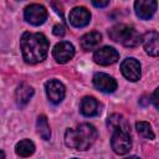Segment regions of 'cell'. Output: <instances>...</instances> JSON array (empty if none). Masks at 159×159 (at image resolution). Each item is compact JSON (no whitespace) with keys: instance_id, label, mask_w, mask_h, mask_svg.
<instances>
[{"instance_id":"1","label":"cell","mask_w":159,"mask_h":159,"mask_svg":"<svg viewBox=\"0 0 159 159\" xmlns=\"http://www.w3.org/2000/svg\"><path fill=\"white\" fill-rule=\"evenodd\" d=\"M48 47L50 42L41 32H24L20 39L22 58L30 65L42 62L47 57Z\"/></svg>"},{"instance_id":"2","label":"cell","mask_w":159,"mask_h":159,"mask_svg":"<svg viewBox=\"0 0 159 159\" xmlns=\"http://www.w3.org/2000/svg\"><path fill=\"white\" fill-rule=\"evenodd\" d=\"M98 138L97 129L89 123L78 124L75 128H68L65 133V144L76 150H88Z\"/></svg>"},{"instance_id":"3","label":"cell","mask_w":159,"mask_h":159,"mask_svg":"<svg viewBox=\"0 0 159 159\" xmlns=\"http://www.w3.org/2000/svg\"><path fill=\"white\" fill-rule=\"evenodd\" d=\"M111 40L122 43L125 47H135L142 42V35L133 27L125 24H118L108 30Z\"/></svg>"},{"instance_id":"4","label":"cell","mask_w":159,"mask_h":159,"mask_svg":"<svg viewBox=\"0 0 159 159\" xmlns=\"http://www.w3.org/2000/svg\"><path fill=\"white\" fill-rule=\"evenodd\" d=\"M111 147L113 152L118 155L127 154L132 148V138L129 130L125 129H112V138H111Z\"/></svg>"},{"instance_id":"5","label":"cell","mask_w":159,"mask_h":159,"mask_svg":"<svg viewBox=\"0 0 159 159\" xmlns=\"http://www.w3.org/2000/svg\"><path fill=\"white\" fill-rule=\"evenodd\" d=\"M24 17L29 24H31L34 26H40L47 19V10H46V7L43 5L31 4V5L25 7Z\"/></svg>"},{"instance_id":"6","label":"cell","mask_w":159,"mask_h":159,"mask_svg":"<svg viewBox=\"0 0 159 159\" xmlns=\"http://www.w3.org/2000/svg\"><path fill=\"white\" fill-rule=\"evenodd\" d=\"M45 91H46V96H47L48 101L53 104L61 103L66 94V88H65L63 83L56 78L48 80L45 83Z\"/></svg>"},{"instance_id":"7","label":"cell","mask_w":159,"mask_h":159,"mask_svg":"<svg viewBox=\"0 0 159 159\" xmlns=\"http://www.w3.org/2000/svg\"><path fill=\"white\" fill-rule=\"evenodd\" d=\"M119 53L114 47L111 46H104L101 48H97L93 53V60L97 65L101 66H109L113 65L118 61Z\"/></svg>"},{"instance_id":"8","label":"cell","mask_w":159,"mask_h":159,"mask_svg":"<svg viewBox=\"0 0 159 159\" xmlns=\"http://www.w3.org/2000/svg\"><path fill=\"white\" fill-rule=\"evenodd\" d=\"M120 71L122 75L132 82H137L140 78L142 75V67L138 60L133 58V57H128L125 60H123V62L120 63Z\"/></svg>"},{"instance_id":"9","label":"cell","mask_w":159,"mask_h":159,"mask_svg":"<svg viewBox=\"0 0 159 159\" xmlns=\"http://www.w3.org/2000/svg\"><path fill=\"white\" fill-rule=\"evenodd\" d=\"M68 20H70V24L73 27L81 29V27H84V26H87L89 24L91 12L84 6H76L70 11Z\"/></svg>"},{"instance_id":"10","label":"cell","mask_w":159,"mask_h":159,"mask_svg":"<svg viewBox=\"0 0 159 159\" xmlns=\"http://www.w3.org/2000/svg\"><path fill=\"white\" fill-rule=\"evenodd\" d=\"M52 53L58 63H67L75 56V47L68 41H60L55 45Z\"/></svg>"},{"instance_id":"11","label":"cell","mask_w":159,"mask_h":159,"mask_svg":"<svg viewBox=\"0 0 159 159\" xmlns=\"http://www.w3.org/2000/svg\"><path fill=\"white\" fill-rule=\"evenodd\" d=\"M93 86L103 93H113L117 89V81L103 72H97L93 76Z\"/></svg>"},{"instance_id":"12","label":"cell","mask_w":159,"mask_h":159,"mask_svg":"<svg viewBox=\"0 0 159 159\" xmlns=\"http://www.w3.org/2000/svg\"><path fill=\"white\" fill-rule=\"evenodd\" d=\"M157 1H150V0H138L134 2V10L135 15L142 19V20H149L153 17L157 10Z\"/></svg>"},{"instance_id":"13","label":"cell","mask_w":159,"mask_h":159,"mask_svg":"<svg viewBox=\"0 0 159 159\" xmlns=\"http://www.w3.org/2000/svg\"><path fill=\"white\" fill-rule=\"evenodd\" d=\"M142 41H143L145 52L149 56L157 57L159 53V35H158V32L154 30L145 32L144 36H142Z\"/></svg>"},{"instance_id":"14","label":"cell","mask_w":159,"mask_h":159,"mask_svg":"<svg viewBox=\"0 0 159 159\" xmlns=\"http://www.w3.org/2000/svg\"><path fill=\"white\" fill-rule=\"evenodd\" d=\"M99 108H101V106H99L98 101L91 96L83 97L81 101V104H80V111L84 117H94V116L99 114V112H101Z\"/></svg>"},{"instance_id":"15","label":"cell","mask_w":159,"mask_h":159,"mask_svg":"<svg viewBox=\"0 0 159 159\" xmlns=\"http://www.w3.org/2000/svg\"><path fill=\"white\" fill-rule=\"evenodd\" d=\"M101 41H102V35L98 31H92V32L84 34L81 37L80 43L84 51H91V50H94Z\"/></svg>"},{"instance_id":"16","label":"cell","mask_w":159,"mask_h":159,"mask_svg":"<svg viewBox=\"0 0 159 159\" xmlns=\"http://www.w3.org/2000/svg\"><path fill=\"white\" fill-rule=\"evenodd\" d=\"M32 96H34V88L27 83H21L16 89V102L19 106L27 104Z\"/></svg>"},{"instance_id":"17","label":"cell","mask_w":159,"mask_h":159,"mask_svg":"<svg viewBox=\"0 0 159 159\" xmlns=\"http://www.w3.org/2000/svg\"><path fill=\"white\" fill-rule=\"evenodd\" d=\"M35 152V144L32 140L30 139H22L20 140L16 145H15V153L19 155V157H22V158H27L30 155H32Z\"/></svg>"},{"instance_id":"18","label":"cell","mask_w":159,"mask_h":159,"mask_svg":"<svg viewBox=\"0 0 159 159\" xmlns=\"http://www.w3.org/2000/svg\"><path fill=\"white\" fill-rule=\"evenodd\" d=\"M107 125L108 128L112 130V129H116V128H119V129H125V130H129V123L128 120L122 116V114H118V113H114V114H111L107 119Z\"/></svg>"},{"instance_id":"19","label":"cell","mask_w":159,"mask_h":159,"mask_svg":"<svg viewBox=\"0 0 159 159\" xmlns=\"http://www.w3.org/2000/svg\"><path fill=\"white\" fill-rule=\"evenodd\" d=\"M36 128H37V133L40 134V137L43 140H48L51 138V129L48 125V120L46 118V116L41 114L37 117V122H36Z\"/></svg>"},{"instance_id":"20","label":"cell","mask_w":159,"mask_h":159,"mask_svg":"<svg viewBox=\"0 0 159 159\" xmlns=\"http://www.w3.org/2000/svg\"><path fill=\"white\" fill-rule=\"evenodd\" d=\"M135 129H137L138 134L145 139H154L155 138V134L152 129V125L148 122H137Z\"/></svg>"},{"instance_id":"21","label":"cell","mask_w":159,"mask_h":159,"mask_svg":"<svg viewBox=\"0 0 159 159\" xmlns=\"http://www.w3.org/2000/svg\"><path fill=\"white\" fill-rule=\"evenodd\" d=\"M52 32H53V35L55 36H63L65 35V26L63 25H61V24H57V25H55L53 26V29H52Z\"/></svg>"},{"instance_id":"22","label":"cell","mask_w":159,"mask_h":159,"mask_svg":"<svg viewBox=\"0 0 159 159\" xmlns=\"http://www.w3.org/2000/svg\"><path fill=\"white\" fill-rule=\"evenodd\" d=\"M92 4L96 7H106L109 5V1H92Z\"/></svg>"},{"instance_id":"23","label":"cell","mask_w":159,"mask_h":159,"mask_svg":"<svg viewBox=\"0 0 159 159\" xmlns=\"http://www.w3.org/2000/svg\"><path fill=\"white\" fill-rule=\"evenodd\" d=\"M157 94H158V88L154 91V93H153V103H154V107L155 108H158V99H157Z\"/></svg>"},{"instance_id":"24","label":"cell","mask_w":159,"mask_h":159,"mask_svg":"<svg viewBox=\"0 0 159 159\" xmlns=\"http://www.w3.org/2000/svg\"><path fill=\"white\" fill-rule=\"evenodd\" d=\"M124 159H140V158H139V157H137V155H130V157L124 158Z\"/></svg>"},{"instance_id":"25","label":"cell","mask_w":159,"mask_h":159,"mask_svg":"<svg viewBox=\"0 0 159 159\" xmlns=\"http://www.w3.org/2000/svg\"><path fill=\"white\" fill-rule=\"evenodd\" d=\"M0 159H5V153L1 149H0Z\"/></svg>"},{"instance_id":"26","label":"cell","mask_w":159,"mask_h":159,"mask_svg":"<svg viewBox=\"0 0 159 159\" xmlns=\"http://www.w3.org/2000/svg\"><path fill=\"white\" fill-rule=\"evenodd\" d=\"M73 159H78V158H73Z\"/></svg>"}]
</instances>
